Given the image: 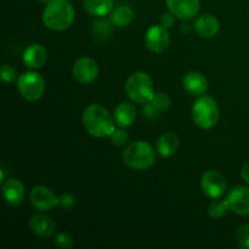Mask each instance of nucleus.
<instances>
[{"mask_svg": "<svg viewBox=\"0 0 249 249\" xmlns=\"http://www.w3.org/2000/svg\"><path fill=\"white\" fill-rule=\"evenodd\" d=\"M83 125L94 138H107L116 130V122L108 109L101 105H90L83 113Z\"/></svg>", "mask_w": 249, "mask_h": 249, "instance_id": "f257e3e1", "label": "nucleus"}, {"mask_svg": "<svg viewBox=\"0 0 249 249\" xmlns=\"http://www.w3.org/2000/svg\"><path fill=\"white\" fill-rule=\"evenodd\" d=\"M75 11L68 0H50L43 11V22L53 32L66 31L74 21Z\"/></svg>", "mask_w": 249, "mask_h": 249, "instance_id": "f03ea898", "label": "nucleus"}, {"mask_svg": "<svg viewBox=\"0 0 249 249\" xmlns=\"http://www.w3.org/2000/svg\"><path fill=\"white\" fill-rule=\"evenodd\" d=\"M123 162L135 170H145L156 162V151L147 141H135L126 146L123 152Z\"/></svg>", "mask_w": 249, "mask_h": 249, "instance_id": "7ed1b4c3", "label": "nucleus"}, {"mask_svg": "<svg viewBox=\"0 0 249 249\" xmlns=\"http://www.w3.org/2000/svg\"><path fill=\"white\" fill-rule=\"evenodd\" d=\"M125 94L135 104L145 105L155 95L153 82L146 72H135L126 79Z\"/></svg>", "mask_w": 249, "mask_h": 249, "instance_id": "20e7f679", "label": "nucleus"}, {"mask_svg": "<svg viewBox=\"0 0 249 249\" xmlns=\"http://www.w3.org/2000/svg\"><path fill=\"white\" fill-rule=\"evenodd\" d=\"M191 114L192 121L197 126L208 130L216 125L220 112H219L218 104L213 97L201 96L192 106Z\"/></svg>", "mask_w": 249, "mask_h": 249, "instance_id": "39448f33", "label": "nucleus"}, {"mask_svg": "<svg viewBox=\"0 0 249 249\" xmlns=\"http://www.w3.org/2000/svg\"><path fill=\"white\" fill-rule=\"evenodd\" d=\"M17 90L19 95L27 101H36L45 91V82L39 73L27 71L17 79Z\"/></svg>", "mask_w": 249, "mask_h": 249, "instance_id": "423d86ee", "label": "nucleus"}, {"mask_svg": "<svg viewBox=\"0 0 249 249\" xmlns=\"http://www.w3.org/2000/svg\"><path fill=\"white\" fill-rule=\"evenodd\" d=\"M146 46L155 53H162L169 48L170 38L167 27L163 24H155L147 29L145 34Z\"/></svg>", "mask_w": 249, "mask_h": 249, "instance_id": "0eeeda50", "label": "nucleus"}, {"mask_svg": "<svg viewBox=\"0 0 249 249\" xmlns=\"http://www.w3.org/2000/svg\"><path fill=\"white\" fill-rule=\"evenodd\" d=\"M201 189L209 198H220L226 192L225 178L216 170H208L201 177Z\"/></svg>", "mask_w": 249, "mask_h": 249, "instance_id": "6e6552de", "label": "nucleus"}, {"mask_svg": "<svg viewBox=\"0 0 249 249\" xmlns=\"http://www.w3.org/2000/svg\"><path fill=\"white\" fill-rule=\"evenodd\" d=\"M99 75V65L91 57H80L73 65V77L80 84H90Z\"/></svg>", "mask_w": 249, "mask_h": 249, "instance_id": "1a4fd4ad", "label": "nucleus"}, {"mask_svg": "<svg viewBox=\"0 0 249 249\" xmlns=\"http://www.w3.org/2000/svg\"><path fill=\"white\" fill-rule=\"evenodd\" d=\"M32 206L41 212L50 211L60 204V198L53 195L50 189L45 186H36L29 194Z\"/></svg>", "mask_w": 249, "mask_h": 249, "instance_id": "9d476101", "label": "nucleus"}, {"mask_svg": "<svg viewBox=\"0 0 249 249\" xmlns=\"http://www.w3.org/2000/svg\"><path fill=\"white\" fill-rule=\"evenodd\" d=\"M167 7L178 18L189 21L198 15L201 9L199 0H167Z\"/></svg>", "mask_w": 249, "mask_h": 249, "instance_id": "9b49d317", "label": "nucleus"}, {"mask_svg": "<svg viewBox=\"0 0 249 249\" xmlns=\"http://www.w3.org/2000/svg\"><path fill=\"white\" fill-rule=\"evenodd\" d=\"M228 199L230 211L238 215H249V189L246 186H236L229 191Z\"/></svg>", "mask_w": 249, "mask_h": 249, "instance_id": "f8f14e48", "label": "nucleus"}, {"mask_svg": "<svg viewBox=\"0 0 249 249\" xmlns=\"http://www.w3.org/2000/svg\"><path fill=\"white\" fill-rule=\"evenodd\" d=\"M2 196L7 204L12 207L19 206L26 196L24 185L16 178H10L2 182Z\"/></svg>", "mask_w": 249, "mask_h": 249, "instance_id": "ddd939ff", "label": "nucleus"}, {"mask_svg": "<svg viewBox=\"0 0 249 249\" xmlns=\"http://www.w3.org/2000/svg\"><path fill=\"white\" fill-rule=\"evenodd\" d=\"M182 87L192 96H202L208 90V80L202 73L191 71L182 78Z\"/></svg>", "mask_w": 249, "mask_h": 249, "instance_id": "4468645a", "label": "nucleus"}, {"mask_svg": "<svg viewBox=\"0 0 249 249\" xmlns=\"http://www.w3.org/2000/svg\"><path fill=\"white\" fill-rule=\"evenodd\" d=\"M170 97L164 92H155L152 99L143 105L142 113L143 117L147 119H155L163 112L168 111L170 107Z\"/></svg>", "mask_w": 249, "mask_h": 249, "instance_id": "2eb2a0df", "label": "nucleus"}, {"mask_svg": "<svg viewBox=\"0 0 249 249\" xmlns=\"http://www.w3.org/2000/svg\"><path fill=\"white\" fill-rule=\"evenodd\" d=\"M195 32L201 38H213L220 31V23L213 15H202L195 21Z\"/></svg>", "mask_w": 249, "mask_h": 249, "instance_id": "dca6fc26", "label": "nucleus"}, {"mask_svg": "<svg viewBox=\"0 0 249 249\" xmlns=\"http://www.w3.org/2000/svg\"><path fill=\"white\" fill-rule=\"evenodd\" d=\"M48 60V51L40 44H32L24 50L23 62L32 70H38L43 67Z\"/></svg>", "mask_w": 249, "mask_h": 249, "instance_id": "f3484780", "label": "nucleus"}, {"mask_svg": "<svg viewBox=\"0 0 249 249\" xmlns=\"http://www.w3.org/2000/svg\"><path fill=\"white\" fill-rule=\"evenodd\" d=\"M29 228L32 232L39 237H50L55 233L56 224L49 215L36 214L29 220Z\"/></svg>", "mask_w": 249, "mask_h": 249, "instance_id": "a211bd4d", "label": "nucleus"}, {"mask_svg": "<svg viewBox=\"0 0 249 249\" xmlns=\"http://www.w3.org/2000/svg\"><path fill=\"white\" fill-rule=\"evenodd\" d=\"M113 118L119 128H128V126L133 125L136 119L135 106L129 102H121L114 108Z\"/></svg>", "mask_w": 249, "mask_h": 249, "instance_id": "6ab92c4d", "label": "nucleus"}, {"mask_svg": "<svg viewBox=\"0 0 249 249\" xmlns=\"http://www.w3.org/2000/svg\"><path fill=\"white\" fill-rule=\"evenodd\" d=\"M179 148V138L173 131H165L157 140V152L162 157H172Z\"/></svg>", "mask_w": 249, "mask_h": 249, "instance_id": "aec40b11", "label": "nucleus"}, {"mask_svg": "<svg viewBox=\"0 0 249 249\" xmlns=\"http://www.w3.org/2000/svg\"><path fill=\"white\" fill-rule=\"evenodd\" d=\"M83 6L85 11L91 16L104 17L113 11L114 1L113 0H84Z\"/></svg>", "mask_w": 249, "mask_h": 249, "instance_id": "412c9836", "label": "nucleus"}, {"mask_svg": "<svg viewBox=\"0 0 249 249\" xmlns=\"http://www.w3.org/2000/svg\"><path fill=\"white\" fill-rule=\"evenodd\" d=\"M134 17H135V14H134V10L130 6L121 5V6L113 9V11L111 12L109 21L114 27L124 28V27L129 26L133 22Z\"/></svg>", "mask_w": 249, "mask_h": 249, "instance_id": "4be33fe9", "label": "nucleus"}, {"mask_svg": "<svg viewBox=\"0 0 249 249\" xmlns=\"http://www.w3.org/2000/svg\"><path fill=\"white\" fill-rule=\"evenodd\" d=\"M229 211H230V207L226 198H215L208 207V213L213 219H221L224 215H226Z\"/></svg>", "mask_w": 249, "mask_h": 249, "instance_id": "5701e85b", "label": "nucleus"}, {"mask_svg": "<svg viewBox=\"0 0 249 249\" xmlns=\"http://www.w3.org/2000/svg\"><path fill=\"white\" fill-rule=\"evenodd\" d=\"M112 26L111 21H106V19H99L94 23V34L99 36H107L111 34L112 32Z\"/></svg>", "mask_w": 249, "mask_h": 249, "instance_id": "b1692460", "label": "nucleus"}, {"mask_svg": "<svg viewBox=\"0 0 249 249\" xmlns=\"http://www.w3.org/2000/svg\"><path fill=\"white\" fill-rule=\"evenodd\" d=\"M236 241H237L238 247L242 249H249V225L240 226L236 233Z\"/></svg>", "mask_w": 249, "mask_h": 249, "instance_id": "393cba45", "label": "nucleus"}, {"mask_svg": "<svg viewBox=\"0 0 249 249\" xmlns=\"http://www.w3.org/2000/svg\"><path fill=\"white\" fill-rule=\"evenodd\" d=\"M73 238L70 233H66V232H61L56 236L55 238V246L57 248L61 249H71L73 248Z\"/></svg>", "mask_w": 249, "mask_h": 249, "instance_id": "a878e982", "label": "nucleus"}, {"mask_svg": "<svg viewBox=\"0 0 249 249\" xmlns=\"http://www.w3.org/2000/svg\"><path fill=\"white\" fill-rule=\"evenodd\" d=\"M0 77H1V80L5 83V84H9V83H12L16 79H18V77H17V71L15 70L12 66H9V65L2 66Z\"/></svg>", "mask_w": 249, "mask_h": 249, "instance_id": "bb28decb", "label": "nucleus"}, {"mask_svg": "<svg viewBox=\"0 0 249 249\" xmlns=\"http://www.w3.org/2000/svg\"><path fill=\"white\" fill-rule=\"evenodd\" d=\"M109 138H111L112 143H113L114 146H123L125 145L129 140V135L128 133L124 130V128L116 129Z\"/></svg>", "mask_w": 249, "mask_h": 249, "instance_id": "cd10ccee", "label": "nucleus"}, {"mask_svg": "<svg viewBox=\"0 0 249 249\" xmlns=\"http://www.w3.org/2000/svg\"><path fill=\"white\" fill-rule=\"evenodd\" d=\"M75 203V199L72 195L65 194L60 197V204L66 209H71Z\"/></svg>", "mask_w": 249, "mask_h": 249, "instance_id": "c85d7f7f", "label": "nucleus"}, {"mask_svg": "<svg viewBox=\"0 0 249 249\" xmlns=\"http://www.w3.org/2000/svg\"><path fill=\"white\" fill-rule=\"evenodd\" d=\"M175 17L177 16L174 14H172V12L162 15V17H160V24H163L167 28H170V27H173L175 24Z\"/></svg>", "mask_w": 249, "mask_h": 249, "instance_id": "c756f323", "label": "nucleus"}, {"mask_svg": "<svg viewBox=\"0 0 249 249\" xmlns=\"http://www.w3.org/2000/svg\"><path fill=\"white\" fill-rule=\"evenodd\" d=\"M241 177H242V179L245 180L247 184H249V163L245 165V167L242 168V172H241Z\"/></svg>", "mask_w": 249, "mask_h": 249, "instance_id": "7c9ffc66", "label": "nucleus"}, {"mask_svg": "<svg viewBox=\"0 0 249 249\" xmlns=\"http://www.w3.org/2000/svg\"><path fill=\"white\" fill-rule=\"evenodd\" d=\"M36 1H39V2H49V1H50V0H36Z\"/></svg>", "mask_w": 249, "mask_h": 249, "instance_id": "2f4dec72", "label": "nucleus"}]
</instances>
